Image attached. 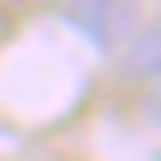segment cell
Here are the masks:
<instances>
[{"label":"cell","instance_id":"obj_2","mask_svg":"<svg viewBox=\"0 0 161 161\" xmlns=\"http://www.w3.org/2000/svg\"><path fill=\"white\" fill-rule=\"evenodd\" d=\"M155 66H161V30L143 24V30L119 48V72H125L131 84H155Z\"/></svg>","mask_w":161,"mask_h":161},{"label":"cell","instance_id":"obj_1","mask_svg":"<svg viewBox=\"0 0 161 161\" xmlns=\"http://www.w3.org/2000/svg\"><path fill=\"white\" fill-rule=\"evenodd\" d=\"M66 24H72L96 54H119L149 18H143V0H72V6H66Z\"/></svg>","mask_w":161,"mask_h":161},{"label":"cell","instance_id":"obj_4","mask_svg":"<svg viewBox=\"0 0 161 161\" xmlns=\"http://www.w3.org/2000/svg\"><path fill=\"white\" fill-rule=\"evenodd\" d=\"M60 6H72V0H60Z\"/></svg>","mask_w":161,"mask_h":161},{"label":"cell","instance_id":"obj_3","mask_svg":"<svg viewBox=\"0 0 161 161\" xmlns=\"http://www.w3.org/2000/svg\"><path fill=\"white\" fill-rule=\"evenodd\" d=\"M0 6H12V0H0Z\"/></svg>","mask_w":161,"mask_h":161}]
</instances>
